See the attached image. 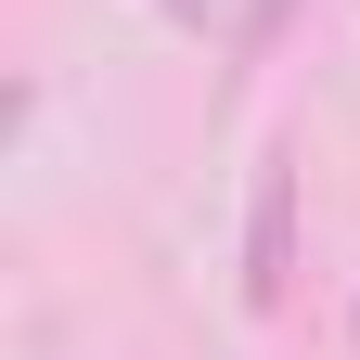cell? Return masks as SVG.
<instances>
[{
  "instance_id": "1",
  "label": "cell",
  "mask_w": 360,
  "mask_h": 360,
  "mask_svg": "<svg viewBox=\"0 0 360 360\" xmlns=\"http://www.w3.org/2000/svg\"><path fill=\"white\" fill-rule=\"evenodd\" d=\"M283 283H296V155L270 142L257 155V193H245V309L257 322L283 309Z\"/></svg>"
},
{
  "instance_id": "2",
  "label": "cell",
  "mask_w": 360,
  "mask_h": 360,
  "mask_svg": "<svg viewBox=\"0 0 360 360\" xmlns=\"http://www.w3.org/2000/svg\"><path fill=\"white\" fill-rule=\"evenodd\" d=\"M347 335H360V296H347Z\"/></svg>"
}]
</instances>
